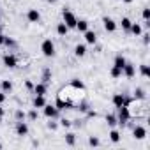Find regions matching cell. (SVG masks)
I'll return each instance as SVG.
<instances>
[{"mask_svg": "<svg viewBox=\"0 0 150 150\" xmlns=\"http://www.w3.org/2000/svg\"><path fill=\"white\" fill-rule=\"evenodd\" d=\"M0 115H4V110H2V108H0Z\"/></svg>", "mask_w": 150, "mask_h": 150, "instance_id": "obj_41", "label": "cell"}, {"mask_svg": "<svg viewBox=\"0 0 150 150\" xmlns=\"http://www.w3.org/2000/svg\"><path fill=\"white\" fill-rule=\"evenodd\" d=\"M34 92H35V96H44V94H46V85H44V83L34 85Z\"/></svg>", "mask_w": 150, "mask_h": 150, "instance_id": "obj_14", "label": "cell"}, {"mask_svg": "<svg viewBox=\"0 0 150 150\" xmlns=\"http://www.w3.org/2000/svg\"><path fill=\"white\" fill-rule=\"evenodd\" d=\"M0 148H2V143H0Z\"/></svg>", "mask_w": 150, "mask_h": 150, "instance_id": "obj_44", "label": "cell"}, {"mask_svg": "<svg viewBox=\"0 0 150 150\" xmlns=\"http://www.w3.org/2000/svg\"><path fill=\"white\" fill-rule=\"evenodd\" d=\"M113 104H115V108H120V106L127 104V101H125V97L122 94H115L113 96Z\"/></svg>", "mask_w": 150, "mask_h": 150, "instance_id": "obj_10", "label": "cell"}, {"mask_svg": "<svg viewBox=\"0 0 150 150\" xmlns=\"http://www.w3.org/2000/svg\"><path fill=\"white\" fill-rule=\"evenodd\" d=\"M41 51H42V55L44 57H55V44H53V41L51 39H44L42 41V44H41Z\"/></svg>", "mask_w": 150, "mask_h": 150, "instance_id": "obj_1", "label": "cell"}, {"mask_svg": "<svg viewBox=\"0 0 150 150\" xmlns=\"http://www.w3.org/2000/svg\"><path fill=\"white\" fill-rule=\"evenodd\" d=\"M125 62H127V60H125L122 55H117V57H115V64H113V65H115V67H118V69H122V67L125 65Z\"/></svg>", "mask_w": 150, "mask_h": 150, "instance_id": "obj_18", "label": "cell"}, {"mask_svg": "<svg viewBox=\"0 0 150 150\" xmlns=\"http://www.w3.org/2000/svg\"><path fill=\"white\" fill-rule=\"evenodd\" d=\"M27 88H34V83L32 81H27Z\"/></svg>", "mask_w": 150, "mask_h": 150, "instance_id": "obj_39", "label": "cell"}, {"mask_svg": "<svg viewBox=\"0 0 150 150\" xmlns=\"http://www.w3.org/2000/svg\"><path fill=\"white\" fill-rule=\"evenodd\" d=\"M4 44H7V46H14V41H11L9 37H6V41H4Z\"/></svg>", "mask_w": 150, "mask_h": 150, "instance_id": "obj_34", "label": "cell"}, {"mask_svg": "<svg viewBox=\"0 0 150 150\" xmlns=\"http://www.w3.org/2000/svg\"><path fill=\"white\" fill-rule=\"evenodd\" d=\"M103 25H104V30H106V32H115V30H117V23H115L111 18H108V16L103 18Z\"/></svg>", "mask_w": 150, "mask_h": 150, "instance_id": "obj_7", "label": "cell"}, {"mask_svg": "<svg viewBox=\"0 0 150 150\" xmlns=\"http://www.w3.org/2000/svg\"><path fill=\"white\" fill-rule=\"evenodd\" d=\"M0 87H2V92H4V94H7V92H11V90H13V83H11L9 80L2 81V83H0Z\"/></svg>", "mask_w": 150, "mask_h": 150, "instance_id": "obj_19", "label": "cell"}, {"mask_svg": "<svg viewBox=\"0 0 150 150\" xmlns=\"http://www.w3.org/2000/svg\"><path fill=\"white\" fill-rule=\"evenodd\" d=\"M16 134H18V136H27V134H28V125L20 120V122L16 124Z\"/></svg>", "mask_w": 150, "mask_h": 150, "instance_id": "obj_8", "label": "cell"}, {"mask_svg": "<svg viewBox=\"0 0 150 150\" xmlns=\"http://www.w3.org/2000/svg\"><path fill=\"white\" fill-rule=\"evenodd\" d=\"M28 118H30V120H35V118H37V111H30V113H28Z\"/></svg>", "mask_w": 150, "mask_h": 150, "instance_id": "obj_32", "label": "cell"}, {"mask_svg": "<svg viewBox=\"0 0 150 150\" xmlns=\"http://www.w3.org/2000/svg\"><path fill=\"white\" fill-rule=\"evenodd\" d=\"M132 136L136 138V139H145V136H146V131H145V127H134V131H132Z\"/></svg>", "mask_w": 150, "mask_h": 150, "instance_id": "obj_11", "label": "cell"}, {"mask_svg": "<svg viewBox=\"0 0 150 150\" xmlns=\"http://www.w3.org/2000/svg\"><path fill=\"white\" fill-rule=\"evenodd\" d=\"M134 97L136 99H145V90L143 88H136L134 90Z\"/></svg>", "mask_w": 150, "mask_h": 150, "instance_id": "obj_27", "label": "cell"}, {"mask_svg": "<svg viewBox=\"0 0 150 150\" xmlns=\"http://www.w3.org/2000/svg\"><path fill=\"white\" fill-rule=\"evenodd\" d=\"M27 20H28L30 23H39V21H41L39 11H37V9H30V11L27 13Z\"/></svg>", "mask_w": 150, "mask_h": 150, "instance_id": "obj_6", "label": "cell"}, {"mask_svg": "<svg viewBox=\"0 0 150 150\" xmlns=\"http://www.w3.org/2000/svg\"><path fill=\"white\" fill-rule=\"evenodd\" d=\"M139 72H141L143 78H148V76H150V69H148V65H146V64H141V65H139Z\"/></svg>", "mask_w": 150, "mask_h": 150, "instance_id": "obj_20", "label": "cell"}, {"mask_svg": "<svg viewBox=\"0 0 150 150\" xmlns=\"http://www.w3.org/2000/svg\"><path fill=\"white\" fill-rule=\"evenodd\" d=\"M60 124H62L64 127H69V125H71V122H69L67 118H62V120H60Z\"/></svg>", "mask_w": 150, "mask_h": 150, "instance_id": "obj_33", "label": "cell"}, {"mask_svg": "<svg viewBox=\"0 0 150 150\" xmlns=\"http://www.w3.org/2000/svg\"><path fill=\"white\" fill-rule=\"evenodd\" d=\"M110 139H111L113 143H118V141H120V134H118V131L113 129V131L110 132Z\"/></svg>", "mask_w": 150, "mask_h": 150, "instance_id": "obj_24", "label": "cell"}, {"mask_svg": "<svg viewBox=\"0 0 150 150\" xmlns=\"http://www.w3.org/2000/svg\"><path fill=\"white\" fill-rule=\"evenodd\" d=\"M143 20H145V21L150 20V9H143Z\"/></svg>", "mask_w": 150, "mask_h": 150, "instance_id": "obj_30", "label": "cell"}, {"mask_svg": "<svg viewBox=\"0 0 150 150\" xmlns=\"http://www.w3.org/2000/svg\"><path fill=\"white\" fill-rule=\"evenodd\" d=\"M134 72H136L134 65H132V64H129V62H125V65L122 67V74H125L127 78H132V76H134Z\"/></svg>", "mask_w": 150, "mask_h": 150, "instance_id": "obj_9", "label": "cell"}, {"mask_svg": "<svg viewBox=\"0 0 150 150\" xmlns=\"http://www.w3.org/2000/svg\"><path fill=\"white\" fill-rule=\"evenodd\" d=\"M4 101H6V94H4V92H0V104H2Z\"/></svg>", "mask_w": 150, "mask_h": 150, "instance_id": "obj_36", "label": "cell"}, {"mask_svg": "<svg viewBox=\"0 0 150 150\" xmlns=\"http://www.w3.org/2000/svg\"><path fill=\"white\" fill-rule=\"evenodd\" d=\"M106 122H108V125H115V124H118V120H117V117L115 115H106Z\"/></svg>", "mask_w": 150, "mask_h": 150, "instance_id": "obj_25", "label": "cell"}, {"mask_svg": "<svg viewBox=\"0 0 150 150\" xmlns=\"http://www.w3.org/2000/svg\"><path fill=\"white\" fill-rule=\"evenodd\" d=\"M129 32H132L134 35H141V25L132 23V25H131V28H129Z\"/></svg>", "mask_w": 150, "mask_h": 150, "instance_id": "obj_21", "label": "cell"}, {"mask_svg": "<svg viewBox=\"0 0 150 150\" xmlns=\"http://www.w3.org/2000/svg\"><path fill=\"white\" fill-rule=\"evenodd\" d=\"M4 65L6 67H9V69H14L16 65H18V58L14 57V55H4Z\"/></svg>", "mask_w": 150, "mask_h": 150, "instance_id": "obj_4", "label": "cell"}, {"mask_svg": "<svg viewBox=\"0 0 150 150\" xmlns=\"http://www.w3.org/2000/svg\"><path fill=\"white\" fill-rule=\"evenodd\" d=\"M85 53H87V46L85 44H78L76 48H74V55L76 57H85Z\"/></svg>", "mask_w": 150, "mask_h": 150, "instance_id": "obj_16", "label": "cell"}, {"mask_svg": "<svg viewBox=\"0 0 150 150\" xmlns=\"http://www.w3.org/2000/svg\"><path fill=\"white\" fill-rule=\"evenodd\" d=\"M2 117H4V115H0V124H2Z\"/></svg>", "mask_w": 150, "mask_h": 150, "instance_id": "obj_42", "label": "cell"}, {"mask_svg": "<svg viewBox=\"0 0 150 150\" xmlns=\"http://www.w3.org/2000/svg\"><path fill=\"white\" fill-rule=\"evenodd\" d=\"M48 2H51V4H53V2H55V0H48Z\"/></svg>", "mask_w": 150, "mask_h": 150, "instance_id": "obj_43", "label": "cell"}, {"mask_svg": "<svg viewBox=\"0 0 150 150\" xmlns=\"http://www.w3.org/2000/svg\"><path fill=\"white\" fill-rule=\"evenodd\" d=\"M4 41H6V35H4V34H0V46L4 44Z\"/></svg>", "mask_w": 150, "mask_h": 150, "instance_id": "obj_37", "label": "cell"}, {"mask_svg": "<svg viewBox=\"0 0 150 150\" xmlns=\"http://www.w3.org/2000/svg\"><path fill=\"white\" fill-rule=\"evenodd\" d=\"M16 118H18V120H23V118H25V113H23V111H16Z\"/></svg>", "mask_w": 150, "mask_h": 150, "instance_id": "obj_31", "label": "cell"}, {"mask_svg": "<svg viewBox=\"0 0 150 150\" xmlns=\"http://www.w3.org/2000/svg\"><path fill=\"white\" fill-rule=\"evenodd\" d=\"M148 37H150V35H148V34H143V42H145V44H148V41H150V39H148Z\"/></svg>", "mask_w": 150, "mask_h": 150, "instance_id": "obj_35", "label": "cell"}, {"mask_svg": "<svg viewBox=\"0 0 150 150\" xmlns=\"http://www.w3.org/2000/svg\"><path fill=\"white\" fill-rule=\"evenodd\" d=\"M88 145H90V146H99V139H97V138H90V139H88Z\"/></svg>", "mask_w": 150, "mask_h": 150, "instance_id": "obj_29", "label": "cell"}, {"mask_svg": "<svg viewBox=\"0 0 150 150\" xmlns=\"http://www.w3.org/2000/svg\"><path fill=\"white\" fill-rule=\"evenodd\" d=\"M110 74H111V78H120V76H122V69H118V67H115V65H113Z\"/></svg>", "mask_w": 150, "mask_h": 150, "instance_id": "obj_22", "label": "cell"}, {"mask_svg": "<svg viewBox=\"0 0 150 150\" xmlns=\"http://www.w3.org/2000/svg\"><path fill=\"white\" fill-rule=\"evenodd\" d=\"M62 16H64V23L67 25V28H76V16H74L71 11H67V9H64V13H62Z\"/></svg>", "mask_w": 150, "mask_h": 150, "instance_id": "obj_2", "label": "cell"}, {"mask_svg": "<svg viewBox=\"0 0 150 150\" xmlns=\"http://www.w3.org/2000/svg\"><path fill=\"white\" fill-rule=\"evenodd\" d=\"M129 110H127V104H124V106H120L118 108V124H127V120H129Z\"/></svg>", "mask_w": 150, "mask_h": 150, "instance_id": "obj_3", "label": "cell"}, {"mask_svg": "<svg viewBox=\"0 0 150 150\" xmlns=\"http://www.w3.org/2000/svg\"><path fill=\"white\" fill-rule=\"evenodd\" d=\"M42 111H44V115H46L48 118H55V117L58 115V108H57V106H51V104H44Z\"/></svg>", "mask_w": 150, "mask_h": 150, "instance_id": "obj_5", "label": "cell"}, {"mask_svg": "<svg viewBox=\"0 0 150 150\" xmlns=\"http://www.w3.org/2000/svg\"><path fill=\"white\" fill-rule=\"evenodd\" d=\"M74 141H76V139H74V134H72V132L65 134V143H67L69 146H72V145H74Z\"/></svg>", "mask_w": 150, "mask_h": 150, "instance_id": "obj_26", "label": "cell"}, {"mask_svg": "<svg viewBox=\"0 0 150 150\" xmlns=\"http://www.w3.org/2000/svg\"><path fill=\"white\" fill-rule=\"evenodd\" d=\"M67 32H69V28H67V25H65L64 21L57 25V34H58V35H65Z\"/></svg>", "mask_w": 150, "mask_h": 150, "instance_id": "obj_17", "label": "cell"}, {"mask_svg": "<svg viewBox=\"0 0 150 150\" xmlns=\"http://www.w3.org/2000/svg\"><path fill=\"white\" fill-rule=\"evenodd\" d=\"M85 34V41L88 42V44H96V41H97V35H96V32H92V30H87V32H83Z\"/></svg>", "mask_w": 150, "mask_h": 150, "instance_id": "obj_12", "label": "cell"}, {"mask_svg": "<svg viewBox=\"0 0 150 150\" xmlns=\"http://www.w3.org/2000/svg\"><path fill=\"white\" fill-rule=\"evenodd\" d=\"M44 104H46L44 96H35V99H34V108H44Z\"/></svg>", "mask_w": 150, "mask_h": 150, "instance_id": "obj_15", "label": "cell"}, {"mask_svg": "<svg viewBox=\"0 0 150 150\" xmlns=\"http://www.w3.org/2000/svg\"><path fill=\"white\" fill-rule=\"evenodd\" d=\"M124 2H125V4H131V2H132V0H124Z\"/></svg>", "mask_w": 150, "mask_h": 150, "instance_id": "obj_40", "label": "cell"}, {"mask_svg": "<svg viewBox=\"0 0 150 150\" xmlns=\"http://www.w3.org/2000/svg\"><path fill=\"white\" fill-rule=\"evenodd\" d=\"M48 127H50V129H57V124H53V122H50V124H48Z\"/></svg>", "mask_w": 150, "mask_h": 150, "instance_id": "obj_38", "label": "cell"}, {"mask_svg": "<svg viewBox=\"0 0 150 150\" xmlns=\"http://www.w3.org/2000/svg\"><path fill=\"white\" fill-rule=\"evenodd\" d=\"M71 85H72L74 88H80V90H83V88H85V85H83L80 80H72V81H71Z\"/></svg>", "mask_w": 150, "mask_h": 150, "instance_id": "obj_28", "label": "cell"}, {"mask_svg": "<svg viewBox=\"0 0 150 150\" xmlns=\"http://www.w3.org/2000/svg\"><path fill=\"white\" fill-rule=\"evenodd\" d=\"M131 25H132V21H131L129 18H122V28H124L125 32H129V28H131Z\"/></svg>", "mask_w": 150, "mask_h": 150, "instance_id": "obj_23", "label": "cell"}, {"mask_svg": "<svg viewBox=\"0 0 150 150\" xmlns=\"http://www.w3.org/2000/svg\"><path fill=\"white\" fill-rule=\"evenodd\" d=\"M76 30L87 32V30H88V21H87V20H78V21H76Z\"/></svg>", "mask_w": 150, "mask_h": 150, "instance_id": "obj_13", "label": "cell"}]
</instances>
